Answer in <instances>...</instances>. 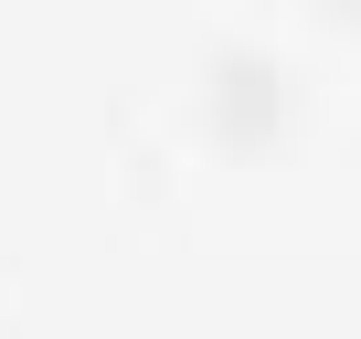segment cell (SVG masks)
I'll return each instance as SVG.
<instances>
[{"mask_svg":"<svg viewBox=\"0 0 361 339\" xmlns=\"http://www.w3.org/2000/svg\"><path fill=\"white\" fill-rule=\"evenodd\" d=\"M329 11H361V0H329Z\"/></svg>","mask_w":361,"mask_h":339,"instance_id":"cell-2","label":"cell"},{"mask_svg":"<svg viewBox=\"0 0 361 339\" xmlns=\"http://www.w3.org/2000/svg\"><path fill=\"white\" fill-rule=\"evenodd\" d=\"M213 106H224V138H266L276 127V64L266 53H224L213 64Z\"/></svg>","mask_w":361,"mask_h":339,"instance_id":"cell-1","label":"cell"}]
</instances>
